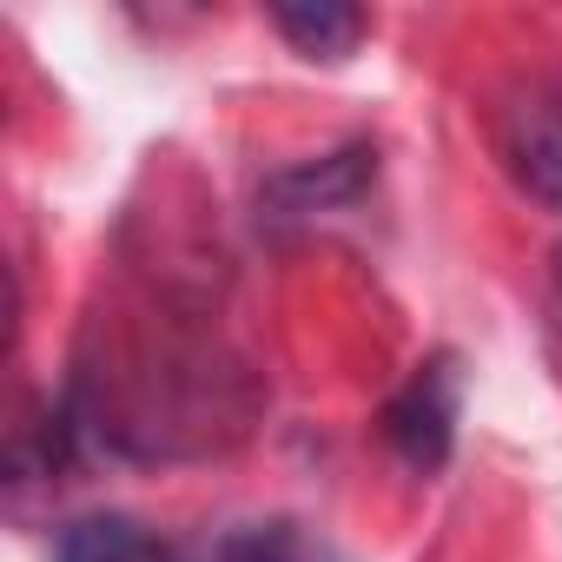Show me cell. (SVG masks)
Instances as JSON below:
<instances>
[{"mask_svg":"<svg viewBox=\"0 0 562 562\" xmlns=\"http://www.w3.org/2000/svg\"><path fill=\"white\" fill-rule=\"evenodd\" d=\"M457 397H463V378L450 358H430L417 364V378L391 397L384 411V437L391 450L411 463V470H437L450 457V437H457Z\"/></svg>","mask_w":562,"mask_h":562,"instance_id":"2","label":"cell"},{"mask_svg":"<svg viewBox=\"0 0 562 562\" xmlns=\"http://www.w3.org/2000/svg\"><path fill=\"white\" fill-rule=\"evenodd\" d=\"M205 562H338V549H331L318 529L292 522V516H271V522H238V529H225V536L205 549Z\"/></svg>","mask_w":562,"mask_h":562,"instance_id":"3","label":"cell"},{"mask_svg":"<svg viewBox=\"0 0 562 562\" xmlns=\"http://www.w3.org/2000/svg\"><path fill=\"white\" fill-rule=\"evenodd\" d=\"M549 305H555V331H562V251H555V271H549Z\"/></svg>","mask_w":562,"mask_h":562,"instance_id":"7","label":"cell"},{"mask_svg":"<svg viewBox=\"0 0 562 562\" xmlns=\"http://www.w3.org/2000/svg\"><path fill=\"white\" fill-rule=\"evenodd\" d=\"M60 562H172V549L126 516H87L67 529Z\"/></svg>","mask_w":562,"mask_h":562,"instance_id":"5","label":"cell"},{"mask_svg":"<svg viewBox=\"0 0 562 562\" xmlns=\"http://www.w3.org/2000/svg\"><path fill=\"white\" fill-rule=\"evenodd\" d=\"M358 186H364V153H338V159H325L318 172H292V179H278V186H271V199L299 218V212H318V205H331V199H351Z\"/></svg>","mask_w":562,"mask_h":562,"instance_id":"6","label":"cell"},{"mask_svg":"<svg viewBox=\"0 0 562 562\" xmlns=\"http://www.w3.org/2000/svg\"><path fill=\"white\" fill-rule=\"evenodd\" d=\"M271 27L285 34L305 60H345L364 41V14L338 8V0H318V8H271Z\"/></svg>","mask_w":562,"mask_h":562,"instance_id":"4","label":"cell"},{"mask_svg":"<svg viewBox=\"0 0 562 562\" xmlns=\"http://www.w3.org/2000/svg\"><path fill=\"white\" fill-rule=\"evenodd\" d=\"M490 133H496V153H503L509 179H516L536 205L562 212V87L542 80V74L516 80V87L496 100Z\"/></svg>","mask_w":562,"mask_h":562,"instance_id":"1","label":"cell"}]
</instances>
